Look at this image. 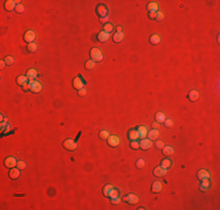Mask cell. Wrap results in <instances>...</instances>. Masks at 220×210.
Here are the masks:
<instances>
[{
  "label": "cell",
  "instance_id": "1",
  "mask_svg": "<svg viewBox=\"0 0 220 210\" xmlns=\"http://www.w3.org/2000/svg\"><path fill=\"white\" fill-rule=\"evenodd\" d=\"M103 195L106 196V197H108V199H112V197H116V196H121V192H119V189H117V188H115L112 185H110V183H108V185H106L104 187H103Z\"/></svg>",
  "mask_w": 220,
  "mask_h": 210
},
{
  "label": "cell",
  "instance_id": "2",
  "mask_svg": "<svg viewBox=\"0 0 220 210\" xmlns=\"http://www.w3.org/2000/svg\"><path fill=\"white\" fill-rule=\"evenodd\" d=\"M89 55H90V60H93L94 62H102L103 58H104L102 50L100 48H97V47L92 48L90 51H89Z\"/></svg>",
  "mask_w": 220,
  "mask_h": 210
},
{
  "label": "cell",
  "instance_id": "3",
  "mask_svg": "<svg viewBox=\"0 0 220 210\" xmlns=\"http://www.w3.org/2000/svg\"><path fill=\"white\" fill-rule=\"evenodd\" d=\"M87 85V82H86V80L83 78V76L82 75H77L74 80H73V88L75 89V90H81V89H84V87Z\"/></svg>",
  "mask_w": 220,
  "mask_h": 210
},
{
  "label": "cell",
  "instance_id": "4",
  "mask_svg": "<svg viewBox=\"0 0 220 210\" xmlns=\"http://www.w3.org/2000/svg\"><path fill=\"white\" fill-rule=\"evenodd\" d=\"M28 85H29V91L33 92V94H39V92L42 91V84L36 80L31 81L28 83Z\"/></svg>",
  "mask_w": 220,
  "mask_h": 210
},
{
  "label": "cell",
  "instance_id": "5",
  "mask_svg": "<svg viewBox=\"0 0 220 210\" xmlns=\"http://www.w3.org/2000/svg\"><path fill=\"white\" fill-rule=\"evenodd\" d=\"M62 146H63L65 149L73 152V151H75V149L77 148V142H76L75 140H73V139H66V140L62 142Z\"/></svg>",
  "mask_w": 220,
  "mask_h": 210
},
{
  "label": "cell",
  "instance_id": "6",
  "mask_svg": "<svg viewBox=\"0 0 220 210\" xmlns=\"http://www.w3.org/2000/svg\"><path fill=\"white\" fill-rule=\"evenodd\" d=\"M125 203H128V204H131V206H133V204H137L138 203V201H139V197L136 195V194H132V193H130V194H126L123 199H122Z\"/></svg>",
  "mask_w": 220,
  "mask_h": 210
},
{
  "label": "cell",
  "instance_id": "7",
  "mask_svg": "<svg viewBox=\"0 0 220 210\" xmlns=\"http://www.w3.org/2000/svg\"><path fill=\"white\" fill-rule=\"evenodd\" d=\"M35 39H36V33L33 29H28L23 34V41L27 43H33L35 41Z\"/></svg>",
  "mask_w": 220,
  "mask_h": 210
},
{
  "label": "cell",
  "instance_id": "8",
  "mask_svg": "<svg viewBox=\"0 0 220 210\" xmlns=\"http://www.w3.org/2000/svg\"><path fill=\"white\" fill-rule=\"evenodd\" d=\"M108 12H109V11H108V8H107L106 5L100 4V5L96 6V14L99 15L100 19H102V18H107V16H108Z\"/></svg>",
  "mask_w": 220,
  "mask_h": 210
},
{
  "label": "cell",
  "instance_id": "9",
  "mask_svg": "<svg viewBox=\"0 0 220 210\" xmlns=\"http://www.w3.org/2000/svg\"><path fill=\"white\" fill-rule=\"evenodd\" d=\"M4 165H5L6 168L12 169V168L16 167V165H18V160H16L14 156H7V158L5 159V161H4Z\"/></svg>",
  "mask_w": 220,
  "mask_h": 210
},
{
  "label": "cell",
  "instance_id": "10",
  "mask_svg": "<svg viewBox=\"0 0 220 210\" xmlns=\"http://www.w3.org/2000/svg\"><path fill=\"white\" fill-rule=\"evenodd\" d=\"M197 178L199 181H207L211 178V174L207 169H199L197 173Z\"/></svg>",
  "mask_w": 220,
  "mask_h": 210
},
{
  "label": "cell",
  "instance_id": "11",
  "mask_svg": "<svg viewBox=\"0 0 220 210\" xmlns=\"http://www.w3.org/2000/svg\"><path fill=\"white\" fill-rule=\"evenodd\" d=\"M136 131H137V133H138V139H139V140L148 137V132H149V131H148V127H146V126H144V125L137 126V127H136Z\"/></svg>",
  "mask_w": 220,
  "mask_h": 210
},
{
  "label": "cell",
  "instance_id": "12",
  "mask_svg": "<svg viewBox=\"0 0 220 210\" xmlns=\"http://www.w3.org/2000/svg\"><path fill=\"white\" fill-rule=\"evenodd\" d=\"M167 174V168L163 167V166H157L155 169H153V175L157 176V178H163Z\"/></svg>",
  "mask_w": 220,
  "mask_h": 210
},
{
  "label": "cell",
  "instance_id": "13",
  "mask_svg": "<svg viewBox=\"0 0 220 210\" xmlns=\"http://www.w3.org/2000/svg\"><path fill=\"white\" fill-rule=\"evenodd\" d=\"M107 141H108V145H109L110 147H117L121 144V138L117 137V135H109V138L107 139Z\"/></svg>",
  "mask_w": 220,
  "mask_h": 210
},
{
  "label": "cell",
  "instance_id": "14",
  "mask_svg": "<svg viewBox=\"0 0 220 210\" xmlns=\"http://www.w3.org/2000/svg\"><path fill=\"white\" fill-rule=\"evenodd\" d=\"M162 190H163V183H162L159 180H156V181L152 183V186H151V192L155 193V194H158V193H160Z\"/></svg>",
  "mask_w": 220,
  "mask_h": 210
},
{
  "label": "cell",
  "instance_id": "15",
  "mask_svg": "<svg viewBox=\"0 0 220 210\" xmlns=\"http://www.w3.org/2000/svg\"><path fill=\"white\" fill-rule=\"evenodd\" d=\"M16 2H21V1H14V0H7V1H5V5H4V7H5V9L6 11H8V12H12V11H14L15 9V7H16Z\"/></svg>",
  "mask_w": 220,
  "mask_h": 210
},
{
  "label": "cell",
  "instance_id": "16",
  "mask_svg": "<svg viewBox=\"0 0 220 210\" xmlns=\"http://www.w3.org/2000/svg\"><path fill=\"white\" fill-rule=\"evenodd\" d=\"M139 145H141V148H142V149L146 151V149H150V148L152 147V141H151L150 139H148V138H144V139H141Z\"/></svg>",
  "mask_w": 220,
  "mask_h": 210
},
{
  "label": "cell",
  "instance_id": "17",
  "mask_svg": "<svg viewBox=\"0 0 220 210\" xmlns=\"http://www.w3.org/2000/svg\"><path fill=\"white\" fill-rule=\"evenodd\" d=\"M199 97H200V95H199V91L198 90H191L189 94H187V98H189V101L190 102H197L198 99H199Z\"/></svg>",
  "mask_w": 220,
  "mask_h": 210
},
{
  "label": "cell",
  "instance_id": "18",
  "mask_svg": "<svg viewBox=\"0 0 220 210\" xmlns=\"http://www.w3.org/2000/svg\"><path fill=\"white\" fill-rule=\"evenodd\" d=\"M158 8H159V5L157 1H150L146 6V9L149 13H156V12H158Z\"/></svg>",
  "mask_w": 220,
  "mask_h": 210
},
{
  "label": "cell",
  "instance_id": "19",
  "mask_svg": "<svg viewBox=\"0 0 220 210\" xmlns=\"http://www.w3.org/2000/svg\"><path fill=\"white\" fill-rule=\"evenodd\" d=\"M149 19L155 20V21H162L164 19V13L158 11L156 13H149Z\"/></svg>",
  "mask_w": 220,
  "mask_h": 210
},
{
  "label": "cell",
  "instance_id": "20",
  "mask_svg": "<svg viewBox=\"0 0 220 210\" xmlns=\"http://www.w3.org/2000/svg\"><path fill=\"white\" fill-rule=\"evenodd\" d=\"M38 75H39V73H38V70H36L35 68H31V69H28L27 73H26V76L28 77L29 81H34V80L38 77Z\"/></svg>",
  "mask_w": 220,
  "mask_h": 210
},
{
  "label": "cell",
  "instance_id": "21",
  "mask_svg": "<svg viewBox=\"0 0 220 210\" xmlns=\"http://www.w3.org/2000/svg\"><path fill=\"white\" fill-rule=\"evenodd\" d=\"M158 137H159V131L158 130H155V128H152L151 131H149L148 132V139H150L151 141H155V140H157L158 139Z\"/></svg>",
  "mask_w": 220,
  "mask_h": 210
},
{
  "label": "cell",
  "instance_id": "22",
  "mask_svg": "<svg viewBox=\"0 0 220 210\" xmlns=\"http://www.w3.org/2000/svg\"><path fill=\"white\" fill-rule=\"evenodd\" d=\"M108 40H109V33H106V32L101 30V32L97 34V41H99V42L104 43V42H107Z\"/></svg>",
  "mask_w": 220,
  "mask_h": 210
},
{
  "label": "cell",
  "instance_id": "23",
  "mask_svg": "<svg viewBox=\"0 0 220 210\" xmlns=\"http://www.w3.org/2000/svg\"><path fill=\"white\" fill-rule=\"evenodd\" d=\"M126 135H128V139H129L130 141H132V140H138V133H137V131H136V127L129 130Z\"/></svg>",
  "mask_w": 220,
  "mask_h": 210
},
{
  "label": "cell",
  "instance_id": "24",
  "mask_svg": "<svg viewBox=\"0 0 220 210\" xmlns=\"http://www.w3.org/2000/svg\"><path fill=\"white\" fill-rule=\"evenodd\" d=\"M20 172H21V169H19L18 167H16V168H15V167L12 168V169L9 171V174H8L9 178H11V180H16V179L20 176Z\"/></svg>",
  "mask_w": 220,
  "mask_h": 210
},
{
  "label": "cell",
  "instance_id": "25",
  "mask_svg": "<svg viewBox=\"0 0 220 210\" xmlns=\"http://www.w3.org/2000/svg\"><path fill=\"white\" fill-rule=\"evenodd\" d=\"M149 41H150V43H151L152 46H157V44L160 43V36H159L158 34H152V35L150 36Z\"/></svg>",
  "mask_w": 220,
  "mask_h": 210
},
{
  "label": "cell",
  "instance_id": "26",
  "mask_svg": "<svg viewBox=\"0 0 220 210\" xmlns=\"http://www.w3.org/2000/svg\"><path fill=\"white\" fill-rule=\"evenodd\" d=\"M16 83L19 85H21V87L26 85V84H28V77L26 75H20V76L16 77Z\"/></svg>",
  "mask_w": 220,
  "mask_h": 210
},
{
  "label": "cell",
  "instance_id": "27",
  "mask_svg": "<svg viewBox=\"0 0 220 210\" xmlns=\"http://www.w3.org/2000/svg\"><path fill=\"white\" fill-rule=\"evenodd\" d=\"M162 152H163V154H164L165 156H171V155L175 153V149H173V147H171V146H165V145H164V147L162 148Z\"/></svg>",
  "mask_w": 220,
  "mask_h": 210
},
{
  "label": "cell",
  "instance_id": "28",
  "mask_svg": "<svg viewBox=\"0 0 220 210\" xmlns=\"http://www.w3.org/2000/svg\"><path fill=\"white\" fill-rule=\"evenodd\" d=\"M112 40H114V42H116V43L122 42V41L124 40V34H123V32H121V33L116 32V33L112 35Z\"/></svg>",
  "mask_w": 220,
  "mask_h": 210
},
{
  "label": "cell",
  "instance_id": "29",
  "mask_svg": "<svg viewBox=\"0 0 220 210\" xmlns=\"http://www.w3.org/2000/svg\"><path fill=\"white\" fill-rule=\"evenodd\" d=\"M210 187H211V182H210V180H207V181H200L199 189H200L202 192H206V190H209Z\"/></svg>",
  "mask_w": 220,
  "mask_h": 210
},
{
  "label": "cell",
  "instance_id": "30",
  "mask_svg": "<svg viewBox=\"0 0 220 210\" xmlns=\"http://www.w3.org/2000/svg\"><path fill=\"white\" fill-rule=\"evenodd\" d=\"M160 166H163V167H165V168H171L172 167V160L171 159H169L167 156L166 158H164L162 161H160Z\"/></svg>",
  "mask_w": 220,
  "mask_h": 210
},
{
  "label": "cell",
  "instance_id": "31",
  "mask_svg": "<svg viewBox=\"0 0 220 210\" xmlns=\"http://www.w3.org/2000/svg\"><path fill=\"white\" fill-rule=\"evenodd\" d=\"M84 67H86V69L87 70H93L95 67H96V62H94L93 60H88V61H86V63H84Z\"/></svg>",
  "mask_w": 220,
  "mask_h": 210
},
{
  "label": "cell",
  "instance_id": "32",
  "mask_svg": "<svg viewBox=\"0 0 220 210\" xmlns=\"http://www.w3.org/2000/svg\"><path fill=\"white\" fill-rule=\"evenodd\" d=\"M155 117H156V121L159 123V124H160V123H164L165 119H166V117H165V114H164L163 112H157Z\"/></svg>",
  "mask_w": 220,
  "mask_h": 210
},
{
  "label": "cell",
  "instance_id": "33",
  "mask_svg": "<svg viewBox=\"0 0 220 210\" xmlns=\"http://www.w3.org/2000/svg\"><path fill=\"white\" fill-rule=\"evenodd\" d=\"M27 50H28L29 53H36V51H38V44H36L35 42L28 43V44H27Z\"/></svg>",
  "mask_w": 220,
  "mask_h": 210
},
{
  "label": "cell",
  "instance_id": "34",
  "mask_svg": "<svg viewBox=\"0 0 220 210\" xmlns=\"http://www.w3.org/2000/svg\"><path fill=\"white\" fill-rule=\"evenodd\" d=\"M103 32H106V33H111L112 30H114V25L111 23V22H107V23H104V26H103V29H102Z\"/></svg>",
  "mask_w": 220,
  "mask_h": 210
},
{
  "label": "cell",
  "instance_id": "35",
  "mask_svg": "<svg viewBox=\"0 0 220 210\" xmlns=\"http://www.w3.org/2000/svg\"><path fill=\"white\" fill-rule=\"evenodd\" d=\"M109 135H110V133L107 130H102V131L100 132V134H99V137H100L101 140H107V139L109 138Z\"/></svg>",
  "mask_w": 220,
  "mask_h": 210
},
{
  "label": "cell",
  "instance_id": "36",
  "mask_svg": "<svg viewBox=\"0 0 220 210\" xmlns=\"http://www.w3.org/2000/svg\"><path fill=\"white\" fill-rule=\"evenodd\" d=\"M130 147H131V149H138V148H141L139 141H138V140H132V141H130Z\"/></svg>",
  "mask_w": 220,
  "mask_h": 210
},
{
  "label": "cell",
  "instance_id": "37",
  "mask_svg": "<svg viewBox=\"0 0 220 210\" xmlns=\"http://www.w3.org/2000/svg\"><path fill=\"white\" fill-rule=\"evenodd\" d=\"M14 11H15L18 14H21V13H23V12H25V6H23L22 4H18Z\"/></svg>",
  "mask_w": 220,
  "mask_h": 210
},
{
  "label": "cell",
  "instance_id": "38",
  "mask_svg": "<svg viewBox=\"0 0 220 210\" xmlns=\"http://www.w3.org/2000/svg\"><path fill=\"white\" fill-rule=\"evenodd\" d=\"M4 61L6 62V66H12V64L14 63V58H13L12 56H6V57L4 58Z\"/></svg>",
  "mask_w": 220,
  "mask_h": 210
},
{
  "label": "cell",
  "instance_id": "39",
  "mask_svg": "<svg viewBox=\"0 0 220 210\" xmlns=\"http://www.w3.org/2000/svg\"><path fill=\"white\" fill-rule=\"evenodd\" d=\"M144 166H145L144 159H138V160L136 161V167H137V168H143Z\"/></svg>",
  "mask_w": 220,
  "mask_h": 210
},
{
  "label": "cell",
  "instance_id": "40",
  "mask_svg": "<svg viewBox=\"0 0 220 210\" xmlns=\"http://www.w3.org/2000/svg\"><path fill=\"white\" fill-rule=\"evenodd\" d=\"M155 145H156V148L157 149H162L163 147H164V142L162 141V140H156V142H155Z\"/></svg>",
  "mask_w": 220,
  "mask_h": 210
},
{
  "label": "cell",
  "instance_id": "41",
  "mask_svg": "<svg viewBox=\"0 0 220 210\" xmlns=\"http://www.w3.org/2000/svg\"><path fill=\"white\" fill-rule=\"evenodd\" d=\"M121 201H122L121 196H116V197H112V199H110V202H111L112 204H118V203H119Z\"/></svg>",
  "mask_w": 220,
  "mask_h": 210
},
{
  "label": "cell",
  "instance_id": "42",
  "mask_svg": "<svg viewBox=\"0 0 220 210\" xmlns=\"http://www.w3.org/2000/svg\"><path fill=\"white\" fill-rule=\"evenodd\" d=\"M16 167H18L19 169H23V168H26V162H25V161H22V160H19V161H18Z\"/></svg>",
  "mask_w": 220,
  "mask_h": 210
},
{
  "label": "cell",
  "instance_id": "43",
  "mask_svg": "<svg viewBox=\"0 0 220 210\" xmlns=\"http://www.w3.org/2000/svg\"><path fill=\"white\" fill-rule=\"evenodd\" d=\"M165 127H167V128H170V127H172L173 126V121L171 120V119H165Z\"/></svg>",
  "mask_w": 220,
  "mask_h": 210
},
{
  "label": "cell",
  "instance_id": "44",
  "mask_svg": "<svg viewBox=\"0 0 220 210\" xmlns=\"http://www.w3.org/2000/svg\"><path fill=\"white\" fill-rule=\"evenodd\" d=\"M77 94H79V96H80V97H83V96H86V95H87V90H86V88H84V89H81V90H79V92H77Z\"/></svg>",
  "mask_w": 220,
  "mask_h": 210
},
{
  "label": "cell",
  "instance_id": "45",
  "mask_svg": "<svg viewBox=\"0 0 220 210\" xmlns=\"http://www.w3.org/2000/svg\"><path fill=\"white\" fill-rule=\"evenodd\" d=\"M159 126H160V124H159V123H157V121H155V123L152 124V128H155V130H158V128H159Z\"/></svg>",
  "mask_w": 220,
  "mask_h": 210
},
{
  "label": "cell",
  "instance_id": "46",
  "mask_svg": "<svg viewBox=\"0 0 220 210\" xmlns=\"http://www.w3.org/2000/svg\"><path fill=\"white\" fill-rule=\"evenodd\" d=\"M22 91H25V92L29 91V85H28V84H26V85H22Z\"/></svg>",
  "mask_w": 220,
  "mask_h": 210
},
{
  "label": "cell",
  "instance_id": "47",
  "mask_svg": "<svg viewBox=\"0 0 220 210\" xmlns=\"http://www.w3.org/2000/svg\"><path fill=\"white\" fill-rule=\"evenodd\" d=\"M5 67H6V62L4 60H1V62H0V69H4Z\"/></svg>",
  "mask_w": 220,
  "mask_h": 210
},
{
  "label": "cell",
  "instance_id": "48",
  "mask_svg": "<svg viewBox=\"0 0 220 210\" xmlns=\"http://www.w3.org/2000/svg\"><path fill=\"white\" fill-rule=\"evenodd\" d=\"M107 21H108V16H107V18H102V19H100V22H102V23H107Z\"/></svg>",
  "mask_w": 220,
  "mask_h": 210
},
{
  "label": "cell",
  "instance_id": "49",
  "mask_svg": "<svg viewBox=\"0 0 220 210\" xmlns=\"http://www.w3.org/2000/svg\"><path fill=\"white\" fill-rule=\"evenodd\" d=\"M122 30H123V27H122V26H117V32L121 33Z\"/></svg>",
  "mask_w": 220,
  "mask_h": 210
}]
</instances>
